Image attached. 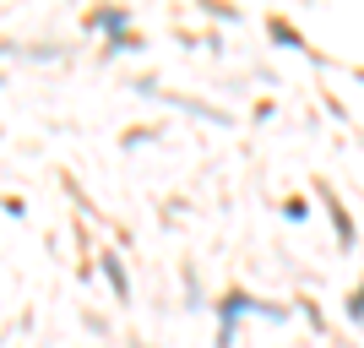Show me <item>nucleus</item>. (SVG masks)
<instances>
[{"label":"nucleus","mask_w":364,"mask_h":348,"mask_svg":"<svg viewBox=\"0 0 364 348\" xmlns=\"http://www.w3.org/2000/svg\"><path fill=\"white\" fill-rule=\"evenodd\" d=\"M353 316H364V288H359V300H353Z\"/></svg>","instance_id":"1"}]
</instances>
